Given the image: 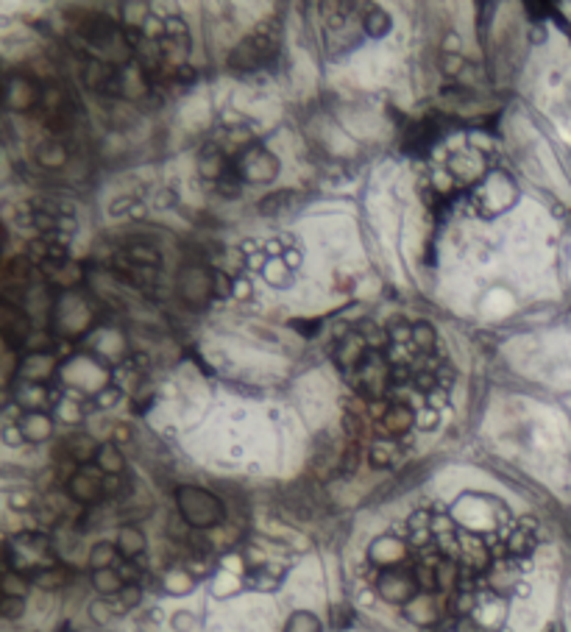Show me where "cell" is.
<instances>
[{
    "mask_svg": "<svg viewBox=\"0 0 571 632\" xmlns=\"http://www.w3.org/2000/svg\"><path fill=\"white\" fill-rule=\"evenodd\" d=\"M101 307L92 301V296H84L79 290L61 293L50 307V332L61 340H79L90 337L101 323Z\"/></svg>",
    "mask_w": 571,
    "mask_h": 632,
    "instance_id": "obj_1",
    "label": "cell"
},
{
    "mask_svg": "<svg viewBox=\"0 0 571 632\" xmlns=\"http://www.w3.org/2000/svg\"><path fill=\"white\" fill-rule=\"evenodd\" d=\"M3 557H6L9 571H17L28 580H34L37 574L61 563L53 540L45 532H20V535L9 538L3 546Z\"/></svg>",
    "mask_w": 571,
    "mask_h": 632,
    "instance_id": "obj_2",
    "label": "cell"
},
{
    "mask_svg": "<svg viewBox=\"0 0 571 632\" xmlns=\"http://www.w3.org/2000/svg\"><path fill=\"white\" fill-rule=\"evenodd\" d=\"M176 510L179 516L198 532L203 529H212L218 527L223 518H226V510H223V502L209 493L203 487H195V485H181L176 487Z\"/></svg>",
    "mask_w": 571,
    "mask_h": 632,
    "instance_id": "obj_3",
    "label": "cell"
},
{
    "mask_svg": "<svg viewBox=\"0 0 571 632\" xmlns=\"http://www.w3.org/2000/svg\"><path fill=\"white\" fill-rule=\"evenodd\" d=\"M279 37H281L279 23H262L229 53V67L240 70V73H254V70L265 67L279 53Z\"/></svg>",
    "mask_w": 571,
    "mask_h": 632,
    "instance_id": "obj_4",
    "label": "cell"
},
{
    "mask_svg": "<svg viewBox=\"0 0 571 632\" xmlns=\"http://www.w3.org/2000/svg\"><path fill=\"white\" fill-rule=\"evenodd\" d=\"M345 379L351 382V387L357 393L365 396L368 401L385 398L388 390H390V385H393V363L388 357V351H377L374 348L371 354L360 365H357Z\"/></svg>",
    "mask_w": 571,
    "mask_h": 632,
    "instance_id": "obj_5",
    "label": "cell"
},
{
    "mask_svg": "<svg viewBox=\"0 0 571 632\" xmlns=\"http://www.w3.org/2000/svg\"><path fill=\"white\" fill-rule=\"evenodd\" d=\"M237 176L243 179V184H268L276 179L279 173V156L268 148H262L259 143H251L246 151H240L232 159Z\"/></svg>",
    "mask_w": 571,
    "mask_h": 632,
    "instance_id": "obj_6",
    "label": "cell"
},
{
    "mask_svg": "<svg viewBox=\"0 0 571 632\" xmlns=\"http://www.w3.org/2000/svg\"><path fill=\"white\" fill-rule=\"evenodd\" d=\"M64 490L73 502H79L84 507H95V504L106 502V473L95 462L84 465V468H79L67 476Z\"/></svg>",
    "mask_w": 571,
    "mask_h": 632,
    "instance_id": "obj_7",
    "label": "cell"
},
{
    "mask_svg": "<svg viewBox=\"0 0 571 632\" xmlns=\"http://www.w3.org/2000/svg\"><path fill=\"white\" fill-rule=\"evenodd\" d=\"M179 298L187 307H206L209 301H215V296H212V270L201 265H187L179 273Z\"/></svg>",
    "mask_w": 571,
    "mask_h": 632,
    "instance_id": "obj_8",
    "label": "cell"
},
{
    "mask_svg": "<svg viewBox=\"0 0 571 632\" xmlns=\"http://www.w3.org/2000/svg\"><path fill=\"white\" fill-rule=\"evenodd\" d=\"M371 345H368V340L357 332V329H348L337 343H334V351H332V363L337 365V371L343 374V376H348L357 365H360L368 354H371Z\"/></svg>",
    "mask_w": 571,
    "mask_h": 632,
    "instance_id": "obj_9",
    "label": "cell"
},
{
    "mask_svg": "<svg viewBox=\"0 0 571 632\" xmlns=\"http://www.w3.org/2000/svg\"><path fill=\"white\" fill-rule=\"evenodd\" d=\"M377 588H379V596H382L385 602H393V604H410V602L421 593L412 569H410V571H404V569L379 571Z\"/></svg>",
    "mask_w": 571,
    "mask_h": 632,
    "instance_id": "obj_10",
    "label": "cell"
},
{
    "mask_svg": "<svg viewBox=\"0 0 571 632\" xmlns=\"http://www.w3.org/2000/svg\"><path fill=\"white\" fill-rule=\"evenodd\" d=\"M516 181L508 176V173H502V170H493V173H488L485 179H482V184H477L474 187V195H471V203H474V209L477 212L485 218V212H488V206H490V198H499L502 195L505 201H516Z\"/></svg>",
    "mask_w": 571,
    "mask_h": 632,
    "instance_id": "obj_11",
    "label": "cell"
},
{
    "mask_svg": "<svg viewBox=\"0 0 571 632\" xmlns=\"http://www.w3.org/2000/svg\"><path fill=\"white\" fill-rule=\"evenodd\" d=\"M0 320H3V340H6V348L9 351H20L26 348L34 326H31V315L23 309V307H14V304H3L0 307Z\"/></svg>",
    "mask_w": 571,
    "mask_h": 632,
    "instance_id": "obj_12",
    "label": "cell"
},
{
    "mask_svg": "<svg viewBox=\"0 0 571 632\" xmlns=\"http://www.w3.org/2000/svg\"><path fill=\"white\" fill-rule=\"evenodd\" d=\"M42 90L34 79L28 76H9L3 84V101L14 112H31L34 106L42 103Z\"/></svg>",
    "mask_w": 571,
    "mask_h": 632,
    "instance_id": "obj_13",
    "label": "cell"
},
{
    "mask_svg": "<svg viewBox=\"0 0 571 632\" xmlns=\"http://www.w3.org/2000/svg\"><path fill=\"white\" fill-rule=\"evenodd\" d=\"M59 371V357L53 351H45V354H23L17 363V376L20 382H34V385H48L50 376H56Z\"/></svg>",
    "mask_w": 571,
    "mask_h": 632,
    "instance_id": "obj_14",
    "label": "cell"
},
{
    "mask_svg": "<svg viewBox=\"0 0 571 632\" xmlns=\"http://www.w3.org/2000/svg\"><path fill=\"white\" fill-rule=\"evenodd\" d=\"M441 139V125L432 120V117H423L412 125L404 128V136H401V148L407 154H426L435 143Z\"/></svg>",
    "mask_w": 571,
    "mask_h": 632,
    "instance_id": "obj_15",
    "label": "cell"
},
{
    "mask_svg": "<svg viewBox=\"0 0 571 632\" xmlns=\"http://www.w3.org/2000/svg\"><path fill=\"white\" fill-rule=\"evenodd\" d=\"M371 560H374V566H379V571L401 569V563L407 560V549L396 538H379L371 549Z\"/></svg>",
    "mask_w": 571,
    "mask_h": 632,
    "instance_id": "obj_16",
    "label": "cell"
},
{
    "mask_svg": "<svg viewBox=\"0 0 571 632\" xmlns=\"http://www.w3.org/2000/svg\"><path fill=\"white\" fill-rule=\"evenodd\" d=\"M17 429H20L23 440H28V443H42V440H48L50 432H53V418H50L48 412H20Z\"/></svg>",
    "mask_w": 571,
    "mask_h": 632,
    "instance_id": "obj_17",
    "label": "cell"
},
{
    "mask_svg": "<svg viewBox=\"0 0 571 632\" xmlns=\"http://www.w3.org/2000/svg\"><path fill=\"white\" fill-rule=\"evenodd\" d=\"M415 420H418V415L407 404H390L388 412H385V418L379 420V427L385 429V435L401 438V435H407L415 427Z\"/></svg>",
    "mask_w": 571,
    "mask_h": 632,
    "instance_id": "obj_18",
    "label": "cell"
},
{
    "mask_svg": "<svg viewBox=\"0 0 571 632\" xmlns=\"http://www.w3.org/2000/svg\"><path fill=\"white\" fill-rule=\"evenodd\" d=\"M117 262H123V265H128V267H137V270H159L162 256H159V251H157L154 245H148V243H134V245H128V248L117 256Z\"/></svg>",
    "mask_w": 571,
    "mask_h": 632,
    "instance_id": "obj_19",
    "label": "cell"
},
{
    "mask_svg": "<svg viewBox=\"0 0 571 632\" xmlns=\"http://www.w3.org/2000/svg\"><path fill=\"white\" fill-rule=\"evenodd\" d=\"M114 546H117V551H120L123 560H137L142 551H146V535H142L137 527L126 524V527H120Z\"/></svg>",
    "mask_w": 571,
    "mask_h": 632,
    "instance_id": "obj_20",
    "label": "cell"
},
{
    "mask_svg": "<svg viewBox=\"0 0 571 632\" xmlns=\"http://www.w3.org/2000/svg\"><path fill=\"white\" fill-rule=\"evenodd\" d=\"M90 582H92L95 593H101L103 599H112V596H117V593L126 588V580H123L120 569H101V571H92Z\"/></svg>",
    "mask_w": 571,
    "mask_h": 632,
    "instance_id": "obj_21",
    "label": "cell"
},
{
    "mask_svg": "<svg viewBox=\"0 0 571 632\" xmlns=\"http://www.w3.org/2000/svg\"><path fill=\"white\" fill-rule=\"evenodd\" d=\"M248 585L254 588H262V591H270V588H279L281 580H284V566H273V563H259L248 571Z\"/></svg>",
    "mask_w": 571,
    "mask_h": 632,
    "instance_id": "obj_22",
    "label": "cell"
},
{
    "mask_svg": "<svg viewBox=\"0 0 571 632\" xmlns=\"http://www.w3.org/2000/svg\"><path fill=\"white\" fill-rule=\"evenodd\" d=\"M37 165L45 167V170H59L67 165V148L56 139H48V143H39L37 145Z\"/></svg>",
    "mask_w": 571,
    "mask_h": 632,
    "instance_id": "obj_23",
    "label": "cell"
},
{
    "mask_svg": "<svg viewBox=\"0 0 571 632\" xmlns=\"http://www.w3.org/2000/svg\"><path fill=\"white\" fill-rule=\"evenodd\" d=\"M87 563L92 571H101V569H117L123 563V557L117 551L114 543H95L90 549V557H87Z\"/></svg>",
    "mask_w": 571,
    "mask_h": 632,
    "instance_id": "obj_24",
    "label": "cell"
},
{
    "mask_svg": "<svg viewBox=\"0 0 571 632\" xmlns=\"http://www.w3.org/2000/svg\"><path fill=\"white\" fill-rule=\"evenodd\" d=\"M95 465L106 476H117V473L126 471V460H123V454H120V449L114 443H101V449L95 454Z\"/></svg>",
    "mask_w": 571,
    "mask_h": 632,
    "instance_id": "obj_25",
    "label": "cell"
},
{
    "mask_svg": "<svg viewBox=\"0 0 571 632\" xmlns=\"http://www.w3.org/2000/svg\"><path fill=\"white\" fill-rule=\"evenodd\" d=\"M399 443L393 440V438H379L374 446H371V454H368V460H371V465L374 468H390L396 460H399Z\"/></svg>",
    "mask_w": 571,
    "mask_h": 632,
    "instance_id": "obj_26",
    "label": "cell"
},
{
    "mask_svg": "<svg viewBox=\"0 0 571 632\" xmlns=\"http://www.w3.org/2000/svg\"><path fill=\"white\" fill-rule=\"evenodd\" d=\"M535 549V529L530 524H521L513 529L510 540H508V554L513 557H527L530 551Z\"/></svg>",
    "mask_w": 571,
    "mask_h": 632,
    "instance_id": "obj_27",
    "label": "cell"
},
{
    "mask_svg": "<svg viewBox=\"0 0 571 632\" xmlns=\"http://www.w3.org/2000/svg\"><path fill=\"white\" fill-rule=\"evenodd\" d=\"M390 28H393V20H390V14L385 9H368V14L363 17V31L368 37H374V39L385 37Z\"/></svg>",
    "mask_w": 571,
    "mask_h": 632,
    "instance_id": "obj_28",
    "label": "cell"
},
{
    "mask_svg": "<svg viewBox=\"0 0 571 632\" xmlns=\"http://www.w3.org/2000/svg\"><path fill=\"white\" fill-rule=\"evenodd\" d=\"M412 345L418 348V354H430V351H435V345H438L435 326L426 323V320L412 323Z\"/></svg>",
    "mask_w": 571,
    "mask_h": 632,
    "instance_id": "obj_29",
    "label": "cell"
},
{
    "mask_svg": "<svg viewBox=\"0 0 571 632\" xmlns=\"http://www.w3.org/2000/svg\"><path fill=\"white\" fill-rule=\"evenodd\" d=\"M31 582H34L37 588H42V591H56V588H64V585L70 582V569H64V566L59 563V566H53V569L42 571V574H37Z\"/></svg>",
    "mask_w": 571,
    "mask_h": 632,
    "instance_id": "obj_30",
    "label": "cell"
},
{
    "mask_svg": "<svg viewBox=\"0 0 571 632\" xmlns=\"http://www.w3.org/2000/svg\"><path fill=\"white\" fill-rule=\"evenodd\" d=\"M262 276L268 278V282H270L273 287H288V285H290V278H293V270H290L288 265H284V259H268V265H265Z\"/></svg>",
    "mask_w": 571,
    "mask_h": 632,
    "instance_id": "obj_31",
    "label": "cell"
},
{
    "mask_svg": "<svg viewBox=\"0 0 571 632\" xmlns=\"http://www.w3.org/2000/svg\"><path fill=\"white\" fill-rule=\"evenodd\" d=\"M290 203H293V192H290V190H279V192H270L268 198L259 201V212H262V215H279V212H284V209H288Z\"/></svg>",
    "mask_w": 571,
    "mask_h": 632,
    "instance_id": "obj_32",
    "label": "cell"
},
{
    "mask_svg": "<svg viewBox=\"0 0 571 632\" xmlns=\"http://www.w3.org/2000/svg\"><path fill=\"white\" fill-rule=\"evenodd\" d=\"M477 167H479V162L474 156H468V154H454L449 159V173H454L457 179H477L482 173Z\"/></svg>",
    "mask_w": 571,
    "mask_h": 632,
    "instance_id": "obj_33",
    "label": "cell"
},
{
    "mask_svg": "<svg viewBox=\"0 0 571 632\" xmlns=\"http://www.w3.org/2000/svg\"><path fill=\"white\" fill-rule=\"evenodd\" d=\"M28 577L17 574V571H9L3 574V582H0V591H3V596H12V599H26V591H28Z\"/></svg>",
    "mask_w": 571,
    "mask_h": 632,
    "instance_id": "obj_34",
    "label": "cell"
},
{
    "mask_svg": "<svg viewBox=\"0 0 571 632\" xmlns=\"http://www.w3.org/2000/svg\"><path fill=\"white\" fill-rule=\"evenodd\" d=\"M165 37L173 39V42H179V45H184V48H190L187 23H184L179 14H168V17H165Z\"/></svg>",
    "mask_w": 571,
    "mask_h": 632,
    "instance_id": "obj_35",
    "label": "cell"
},
{
    "mask_svg": "<svg viewBox=\"0 0 571 632\" xmlns=\"http://www.w3.org/2000/svg\"><path fill=\"white\" fill-rule=\"evenodd\" d=\"M120 398H123V387H117V385L112 382V385H106L103 390H98V393L90 398V407H92V409H112Z\"/></svg>",
    "mask_w": 571,
    "mask_h": 632,
    "instance_id": "obj_36",
    "label": "cell"
},
{
    "mask_svg": "<svg viewBox=\"0 0 571 632\" xmlns=\"http://www.w3.org/2000/svg\"><path fill=\"white\" fill-rule=\"evenodd\" d=\"M284 632H321V621H318L312 613L299 610V613L290 615V621H288V626H284Z\"/></svg>",
    "mask_w": 571,
    "mask_h": 632,
    "instance_id": "obj_37",
    "label": "cell"
},
{
    "mask_svg": "<svg viewBox=\"0 0 571 632\" xmlns=\"http://www.w3.org/2000/svg\"><path fill=\"white\" fill-rule=\"evenodd\" d=\"M212 296H215V301H223V298L234 296V282H232L229 273L212 270Z\"/></svg>",
    "mask_w": 571,
    "mask_h": 632,
    "instance_id": "obj_38",
    "label": "cell"
},
{
    "mask_svg": "<svg viewBox=\"0 0 571 632\" xmlns=\"http://www.w3.org/2000/svg\"><path fill=\"white\" fill-rule=\"evenodd\" d=\"M114 599V610L117 613H128L131 607H137L139 604V599H142V591H139V585H126L117 596H112Z\"/></svg>",
    "mask_w": 571,
    "mask_h": 632,
    "instance_id": "obj_39",
    "label": "cell"
},
{
    "mask_svg": "<svg viewBox=\"0 0 571 632\" xmlns=\"http://www.w3.org/2000/svg\"><path fill=\"white\" fill-rule=\"evenodd\" d=\"M26 610V599H12V596H3V602H0V615L3 618H20Z\"/></svg>",
    "mask_w": 571,
    "mask_h": 632,
    "instance_id": "obj_40",
    "label": "cell"
},
{
    "mask_svg": "<svg viewBox=\"0 0 571 632\" xmlns=\"http://www.w3.org/2000/svg\"><path fill=\"white\" fill-rule=\"evenodd\" d=\"M463 67H465V59L460 53H443L441 59V70L446 76H460L463 73Z\"/></svg>",
    "mask_w": 571,
    "mask_h": 632,
    "instance_id": "obj_41",
    "label": "cell"
},
{
    "mask_svg": "<svg viewBox=\"0 0 571 632\" xmlns=\"http://www.w3.org/2000/svg\"><path fill=\"white\" fill-rule=\"evenodd\" d=\"M281 259H284V265H288L290 270H296V267L301 265V254H299L296 248H290V245H288V251L281 254Z\"/></svg>",
    "mask_w": 571,
    "mask_h": 632,
    "instance_id": "obj_42",
    "label": "cell"
},
{
    "mask_svg": "<svg viewBox=\"0 0 571 632\" xmlns=\"http://www.w3.org/2000/svg\"><path fill=\"white\" fill-rule=\"evenodd\" d=\"M126 440H131V432H128V427H126V424H117V427H114V438H112V443L117 446V443H126Z\"/></svg>",
    "mask_w": 571,
    "mask_h": 632,
    "instance_id": "obj_43",
    "label": "cell"
},
{
    "mask_svg": "<svg viewBox=\"0 0 571 632\" xmlns=\"http://www.w3.org/2000/svg\"><path fill=\"white\" fill-rule=\"evenodd\" d=\"M457 632H482V629H479V624H477L474 618H468V615H465V618H460V621H457Z\"/></svg>",
    "mask_w": 571,
    "mask_h": 632,
    "instance_id": "obj_44",
    "label": "cell"
}]
</instances>
